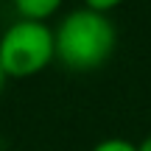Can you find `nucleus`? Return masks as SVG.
<instances>
[{"label":"nucleus","mask_w":151,"mask_h":151,"mask_svg":"<svg viewBox=\"0 0 151 151\" xmlns=\"http://www.w3.org/2000/svg\"><path fill=\"white\" fill-rule=\"evenodd\" d=\"M56 62L73 73H90L104 67L118 48V28L112 17L87 6L67 11L53 28Z\"/></svg>","instance_id":"nucleus-1"},{"label":"nucleus","mask_w":151,"mask_h":151,"mask_svg":"<svg viewBox=\"0 0 151 151\" xmlns=\"http://www.w3.org/2000/svg\"><path fill=\"white\" fill-rule=\"evenodd\" d=\"M53 62L56 45L48 22L14 20L0 34V67L6 78H31Z\"/></svg>","instance_id":"nucleus-2"},{"label":"nucleus","mask_w":151,"mask_h":151,"mask_svg":"<svg viewBox=\"0 0 151 151\" xmlns=\"http://www.w3.org/2000/svg\"><path fill=\"white\" fill-rule=\"evenodd\" d=\"M17 11V20H34V22H48L56 11L62 9L65 0H11Z\"/></svg>","instance_id":"nucleus-3"},{"label":"nucleus","mask_w":151,"mask_h":151,"mask_svg":"<svg viewBox=\"0 0 151 151\" xmlns=\"http://www.w3.org/2000/svg\"><path fill=\"white\" fill-rule=\"evenodd\" d=\"M92 151H140V146L126 140V137H106V140L95 143Z\"/></svg>","instance_id":"nucleus-4"},{"label":"nucleus","mask_w":151,"mask_h":151,"mask_svg":"<svg viewBox=\"0 0 151 151\" xmlns=\"http://www.w3.org/2000/svg\"><path fill=\"white\" fill-rule=\"evenodd\" d=\"M81 3L87 6V9L92 11H101V14H109V11H115L123 0H81Z\"/></svg>","instance_id":"nucleus-5"},{"label":"nucleus","mask_w":151,"mask_h":151,"mask_svg":"<svg viewBox=\"0 0 151 151\" xmlns=\"http://www.w3.org/2000/svg\"><path fill=\"white\" fill-rule=\"evenodd\" d=\"M140 151H151V134H148V137H146V140H143V143H140Z\"/></svg>","instance_id":"nucleus-6"},{"label":"nucleus","mask_w":151,"mask_h":151,"mask_svg":"<svg viewBox=\"0 0 151 151\" xmlns=\"http://www.w3.org/2000/svg\"><path fill=\"white\" fill-rule=\"evenodd\" d=\"M6 81H9V78H6V73H3V67H0V92H3V87H6Z\"/></svg>","instance_id":"nucleus-7"}]
</instances>
